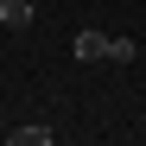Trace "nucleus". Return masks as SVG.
Listing matches in <instances>:
<instances>
[{
  "instance_id": "obj_4",
  "label": "nucleus",
  "mask_w": 146,
  "mask_h": 146,
  "mask_svg": "<svg viewBox=\"0 0 146 146\" xmlns=\"http://www.w3.org/2000/svg\"><path fill=\"white\" fill-rule=\"evenodd\" d=\"M108 64H133V38H108Z\"/></svg>"
},
{
  "instance_id": "obj_1",
  "label": "nucleus",
  "mask_w": 146,
  "mask_h": 146,
  "mask_svg": "<svg viewBox=\"0 0 146 146\" xmlns=\"http://www.w3.org/2000/svg\"><path fill=\"white\" fill-rule=\"evenodd\" d=\"M70 51H76V64H108V32H89V26H83Z\"/></svg>"
},
{
  "instance_id": "obj_2",
  "label": "nucleus",
  "mask_w": 146,
  "mask_h": 146,
  "mask_svg": "<svg viewBox=\"0 0 146 146\" xmlns=\"http://www.w3.org/2000/svg\"><path fill=\"white\" fill-rule=\"evenodd\" d=\"M0 26L26 32V26H32V0H0Z\"/></svg>"
},
{
  "instance_id": "obj_3",
  "label": "nucleus",
  "mask_w": 146,
  "mask_h": 146,
  "mask_svg": "<svg viewBox=\"0 0 146 146\" xmlns=\"http://www.w3.org/2000/svg\"><path fill=\"white\" fill-rule=\"evenodd\" d=\"M7 146H57V140H51V127H38V121H32V127H13Z\"/></svg>"
}]
</instances>
